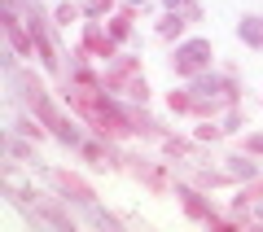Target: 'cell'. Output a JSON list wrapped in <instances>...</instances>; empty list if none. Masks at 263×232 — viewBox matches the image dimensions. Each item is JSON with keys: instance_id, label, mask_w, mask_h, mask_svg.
I'll return each instance as SVG.
<instances>
[{"instance_id": "cell-1", "label": "cell", "mask_w": 263, "mask_h": 232, "mask_svg": "<svg viewBox=\"0 0 263 232\" xmlns=\"http://www.w3.org/2000/svg\"><path fill=\"white\" fill-rule=\"evenodd\" d=\"M66 101L75 105V110L84 114L97 131H101V136H127V119H123V114L105 101V92L92 84V79H88V74H79V84L66 92Z\"/></svg>"}, {"instance_id": "cell-2", "label": "cell", "mask_w": 263, "mask_h": 232, "mask_svg": "<svg viewBox=\"0 0 263 232\" xmlns=\"http://www.w3.org/2000/svg\"><path fill=\"white\" fill-rule=\"evenodd\" d=\"M105 88H123L127 96H141L145 101V79H141V70H136V62H119L105 74Z\"/></svg>"}, {"instance_id": "cell-3", "label": "cell", "mask_w": 263, "mask_h": 232, "mask_svg": "<svg viewBox=\"0 0 263 232\" xmlns=\"http://www.w3.org/2000/svg\"><path fill=\"white\" fill-rule=\"evenodd\" d=\"M206 53H211V44H202V40L184 44V48H180V57H176V70H180V74H193V70H202V66H206Z\"/></svg>"}, {"instance_id": "cell-4", "label": "cell", "mask_w": 263, "mask_h": 232, "mask_svg": "<svg viewBox=\"0 0 263 232\" xmlns=\"http://www.w3.org/2000/svg\"><path fill=\"white\" fill-rule=\"evenodd\" d=\"M88 48H92V53H101V57H110V53H114V40H105L101 31L92 27V31H88Z\"/></svg>"}, {"instance_id": "cell-5", "label": "cell", "mask_w": 263, "mask_h": 232, "mask_svg": "<svg viewBox=\"0 0 263 232\" xmlns=\"http://www.w3.org/2000/svg\"><path fill=\"white\" fill-rule=\"evenodd\" d=\"M57 184H62L66 193H79V197H92V193H88V184H79V180H70V176H66V171H62V176H57Z\"/></svg>"}, {"instance_id": "cell-6", "label": "cell", "mask_w": 263, "mask_h": 232, "mask_svg": "<svg viewBox=\"0 0 263 232\" xmlns=\"http://www.w3.org/2000/svg\"><path fill=\"white\" fill-rule=\"evenodd\" d=\"M5 27H9V35H13V44H18L22 53H27V48H31V40L22 35V27H18V18H9V22H5Z\"/></svg>"}, {"instance_id": "cell-7", "label": "cell", "mask_w": 263, "mask_h": 232, "mask_svg": "<svg viewBox=\"0 0 263 232\" xmlns=\"http://www.w3.org/2000/svg\"><path fill=\"white\" fill-rule=\"evenodd\" d=\"M241 35H246V40H263V31H259V22L250 18V22H246V27H241Z\"/></svg>"}, {"instance_id": "cell-8", "label": "cell", "mask_w": 263, "mask_h": 232, "mask_svg": "<svg viewBox=\"0 0 263 232\" xmlns=\"http://www.w3.org/2000/svg\"><path fill=\"white\" fill-rule=\"evenodd\" d=\"M250 149H254V153H263V136H254V140H250Z\"/></svg>"}, {"instance_id": "cell-9", "label": "cell", "mask_w": 263, "mask_h": 232, "mask_svg": "<svg viewBox=\"0 0 263 232\" xmlns=\"http://www.w3.org/2000/svg\"><path fill=\"white\" fill-rule=\"evenodd\" d=\"M136 5H141V0H136Z\"/></svg>"}]
</instances>
